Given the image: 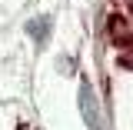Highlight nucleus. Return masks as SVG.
<instances>
[{"label":"nucleus","mask_w":133,"mask_h":130,"mask_svg":"<svg viewBox=\"0 0 133 130\" xmlns=\"http://www.w3.org/2000/svg\"><path fill=\"white\" fill-rule=\"evenodd\" d=\"M77 103H80V117L90 130H103V120H100V103L93 97V87L87 80H80V90H77Z\"/></svg>","instance_id":"nucleus-1"},{"label":"nucleus","mask_w":133,"mask_h":130,"mask_svg":"<svg viewBox=\"0 0 133 130\" xmlns=\"http://www.w3.org/2000/svg\"><path fill=\"white\" fill-rule=\"evenodd\" d=\"M107 30L116 47H133V10H116L107 20Z\"/></svg>","instance_id":"nucleus-2"},{"label":"nucleus","mask_w":133,"mask_h":130,"mask_svg":"<svg viewBox=\"0 0 133 130\" xmlns=\"http://www.w3.org/2000/svg\"><path fill=\"white\" fill-rule=\"evenodd\" d=\"M47 27H50V20H47V17H40V20H30V23H27V33H30L37 44H43V37H47L43 30H47Z\"/></svg>","instance_id":"nucleus-3"},{"label":"nucleus","mask_w":133,"mask_h":130,"mask_svg":"<svg viewBox=\"0 0 133 130\" xmlns=\"http://www.w3.org/2000/svg\"><path fill=\"white\" fill-rule=\"evenodd\" d=\"M116 10H133V0H116Z\"/></svg>","instance_id":"nucleus-4"}]
</instances>
